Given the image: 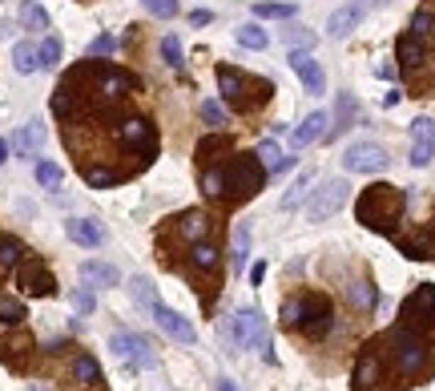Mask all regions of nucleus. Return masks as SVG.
Returning <instances> with one entry per match:
<instances>
[{"instance_id":"obj_1","label":"nucleus","mask_w":435,"mask_h":391,"mask_svg":"<svg viewBox=\"0 0 435 391\" xmlns=\"http://www.w3.org/2000/svg\"><path fill=\"white\" fill-rule=\"evenodd\" d=\"M403 194H399L395 186H371V189H363V198H359V222L363 226H371V230H391V222L399 218V210H403Z\"/></svg>"},{"instance_id":"obj_2","label":"nucleus","mask_w":435,"mask_h":391,"mask_svg":"<svg viewBox=\"0 0 435 391\" xmlns=\"http://www.w3.org/2000/svg\"><path fill=\"white\" fill-rule=\"evenodd\" d=\"M387 343L395 347V367L407 379H415V375L427 371V347H423V339H419V331L415 327H407V323L391 327L387 331Z\"/></svg>"},{"instance_id":"obj_3","label":"nucleus","mask_w":435,"mask_h":391,"mask_svg":"<svg viewBox=\"0 0 435 391\" xmlns=\"http://www.w3.org/2000/svg\"><path fill=\"white\" fill-rule=\"evenodd\" d=\"M218 85H222L226 101L246 114V109H258L262 105V97L258 93H250V89H262V85H270V81H262V77H242V73H234L230 65H222V69H218Z\"/></svg>"},{"instance_id":"obj_4","label":"nucleus","mask_w":435,"mask_h":391,"mask_svg":"<svg viewBox=\"0 0 435 391\" xmlns=\"http://www.w3.org/2000/svg\"><path fill=\"white\" fill-rule=\"evenodd\" d=\"M262 182H266V165L258 158H242V162L226 165V194H234V198H254Z\"/></svg>"},{"instance_id":"obj_5","label":"nucleus","mask_w":435,"mask_h":391,"mask_svg":"<svg viewBox=\"0 0 435 391\" xmlns=\"http://www.w3.org/2000/svg\"><path fill=\"white\" fill-rule=\"evenodd\" d=\"M234 339L242 343V347H254V351H262V359L266 363H274V347H270V331H266V319L258 315V311H238L234 315Z\"/></svg>"},{"instance_id":"obj_6","label":"nucleus","mask_w":435,"mask_h":391,"mask_svg":"<svg viewBox=\"0 0 435 391\" xmlns=\"http://www.w3.org/2000/svg\"><path fill=\"white\" fill-rule=\"evenodd\" d=\"M387 165H391V158H387L379 141H355V145L343 150V170L347 174H383Z\"/></svg>"},{"instance_id":"obj_7","label":"nucleus","mask_w":435,"mask_h":391,"mask_svg":"<svg viewBox=\"0 0 435 391\" xmlns=\"http://www.w3.org/2000/svg\"><path fill=\"white\" fill-rule=\"evenodd\" d=\"M347 182L343 177H326L319 189H311V202H307V218L311 222H326L331 214H338L343 210V202H347Z\"/></svg>"},{"instance_id":"obj_8","label":"nucleus","mask_w":435,"mask_h":391,"mask_svg":"<svg viewBox=\"0 0 435 391\" xmlns=\"http://www.w3.org/2000/svg\"><path fill=\"white\" fill-rule=\"evenodd\" d=\"M299 303V315H294V327L307 335V339H323L331 331V303L323 294H311V299H294Z\"/></svg>"},{"instance_id":"obj_9","label":"nucleus","mask_w":435,"mask_h":391,"mask_svg":"<svg viewBox=\"0 0 435 391\" xmlns=\"http://www.w3.org/2000/svg\"><path fill=\"white\" fill-rule=\"evenodd\" d=\"M109 351L117 355V359H125V363L133 367H158V355H153V347L141 335H125V331H117L109 339Z\"/></svg>"},{"instance_id":"obj_10","label":"nucleus","mask_w":435,"mask_h":391,"mask_svg":"<svg viewBox=\"0 0 435 391\" xmlns=\"http://www.w3.org/2000/svg\"><path fill=\"white\" fill-rule=\"evenodd\" d=\"M403 323L407 327H435V287L423 282L415 294L403 299Z\"/></svg>"},{"instance_id":"obj_11","label":"nucleus","mask_w":435,"mask_h":391,"mask_svg":"<svg viewBox=\"0 0 435 391\" xmlns=\"http://www.w3.org/2000/svg\"><path fill=\"white\" fill-rule=\"evenodd\" d=\"M290 69L299 73L302 89H307L311 97L326 93V73H323V65L314 61V49H294V53H290Z\"/></svg>"},{"instance_id":"obj_12","label":"nucleus","mask_w":435,"mask_h":391,"mask_svg":"<svg viewBox=\"0 0 435 391\" xmlns=\"http://www.w3.org/2000/svg\"><path fill=\"white\" fill-rule=\"evenodd\" d=\"M435 158V121L431 117H415L411 121V165L423 170Z\"/></svg>"},{"instance_id":"obj_13","label":"nucleus","mask_w":435,"mask_h":391,"mask_svg":"<svg viewBox=\"0 0 435 391\" xmlns=\"http://www.w3.org/2000/svg\"><path fill=\"white\" fill-rule=\"evenodd\" d=\"M150 315H153V323H158V327H162L165 335H170V339L186 343V347H189V343H198V331H194V323H189L186 315H177L174 307L158 303V307H153V311H150Z\"/></svg>"},{"instance_id":"obj_14","label":"nucleus","mask_w":435,"mask_h":391,"mask_svg":"<svg viewBox=\"0 0 435 391\" xmlns=\"http://www.w3.org/2000/svg\"><path fill=\"white\" fill-rule=\"evenodd\" d=\"M16 282H21L28 294H37V299H49L53 290H57V282H53V275L40 266V258H25L21 270H16Z\"/></svg>"},{"instance_id":"obj_15","label":"nucleus","mask_w":435,"mask_h":391,"mask_svg":"<svg viewBox=\"0 0 435 391\" xmlns=\"http://www.w3.org/2000/svg\"><path fill=\"white\" fill-rule=\"evenodd\" d=\"M363 16H367V4H363V0H351V4L335 9V13H331V21H326V37H335V40L351 37V33L363 25Z\"/></svg>"},{"instance_id":"obj_16","label":"nucleus","mask_w":435,"mask_h":391,"mask_svg":"<svg viewBox=\"0 0 435 391\" xmlns=\"http://www.w3.org/2000/svg\"><path fill=\"white\" fill-rule=\"evenodd\" d=\"M117 138H121V145H129V150H141V153L158 150V133H153V126L141 121V117H129V121L117 129Z\"/></svg>"},{"instance_id":"obj_17","label":"nucleus","mask_w":435,"mask_h":391,"mask_svg":"<svg viewBox=\"0 0 435 391\" xmlns=\"http://www.w3.org/2000/svg\"><path fill=\"white\" fill-rule=\"evenodd\" d=\"M375 379H379V347L375 343H367L359 355V363H355V375H351V387L355 391H367L375 387Z\"/></svg>"},{"instance_id":"obj_18","label":"nucleus","mask_w":435,"mask_h":391,"mask_svg":"<svg viewBox=\"0 0 435 391\" xmlns=\"http://www.w3.org/2000/svg\"><path fill=\"white\" fill-rule=\"evenodd\" d=\"M40 145H45V121H40V117H33V121H25V126L16 129L13 150L21 153V158H37Z\"/></svg>"},{"instance_id":"obj_19","label":"nucleus","mask_w":435,"mask_h":391,"mask_svg":"<svg viewBox=\"0 0 435 391\" xmlns=\"http://www.w3.org/2000/svg\"><path fill=\"white\" fill-rule=\"evenodd\" d=\"M65 234H69L77 246H101V242H105V226L93 222V218H69V222H65Z\"/></svg>"},{"instance_id":"obj_20","label":"nucleus","mask_w":435,"mask_h":391,"mask_svg":"<svg viewBox=\"0 0 435 391\" xmlns=\"http://www.w3.org/2000/svg\"><path fill=\"white\" fill-rule=\"evenodd\" d=\"M326 126H331V117H326L323 109H314V114L294 129V145L307 150V145H314V141H326Z\"/></svg>"},{"instance_id":"obj_21","label":"nucleus","mask_w":435,"mask_h":391,"mask_svg":"<svg viewBox=\"0 0 435 391\" xmlns=\"http://www.w3.org/2000/svg\"><path fill=\"white\" fill-rule=\"evenodd\" d=\"M81 278H85V287H117V282H121L117 266H113V263H97V258L81 263Z\"/></svg>"},{"instance_id":"obj_22","label":"nucleus","mask_w":435,"mask_h":391,"mask_svg":"<svg viewBox=\"0 0 435 391\" xmlns=\"http://www.w3.org/2000/svg\"><path fill=\"white\" fill-rule=\"evenodd\" d=\"M258 162L270 170V174H286V170H294V158H286L282 150H278V141L274 138H266L258 145Z\"/></svg>"},{"instance_id":"obj_23","label":"nucleus","mask_w":435,"mask_h":391,"mask_svg":"<svg viewBox=\"0 0 435 391\" xmlns=\"http://www.w3.org/2000/svg\"><path fill=\"white\" fill-rule=\"evenodd\" d=\"M13 69H16L21 77H28V73H37V69H40L37 45H33V40H21V45L13 49Z\"/></svg>"},{"instance_id":"obj_24","label":"nucleus","mask_w":435,"mask_h":391,"mask_svg":"<svg viewBox=\"0 0 435 391\" xmlns=\"http://www.w3.org/2000/svg\"><path fill=\"white\" fill-rule=\"evenodd\" d=\"M129 294H133V303L141 307V311H153V307L162 303V299H158V290H153V282L145 275H137L133 282H129Z\"/></svg>"},{"instance_id":"obj_25","label":"nucleus","mask_w":435,"mask_h":391,"mask_svg":"<svg viewBox=\"0 0 435 391\" xmlns=\"http://www.w3.org/2000/svg\"><path fill=\"white\" fill-rule=\"evenodd\" d=\"M423 57H427V49H423V37H415V33H407V37H399V61L407 65V69L423 65Z\"/></svg>"},{"instance_id":"obj_26","label":"nucleus","mask_w":435,"mask_h":391,"mask_svg":"<svg viewBox=\"0 0 435 391\" xmlns=\"http://www.w3.org/2000/svg\"><path fill=\"white\" fill-rule=\"evenodd\" d=\"M189 266H194V270H214V266H218V250H214V242H206V238L194 242V250H189Z\"/></svg>"},{"instance_id":"obj_27","label":"nucleus","mask_w":435,"mask_h":391,"mask_svg":"<svg viewBox=\"0 0 435 391\" xmlns=\"http://www.w3.org/2000/svg\"><path fill=\"white\" fill-rule=\"evenodd\" d=\"M355 114H359V101H355L351 93H343V97H338V109H335L338 126H335V129H326V138H335L338 129H351V126H355Z\"/></svg>"},{"instance_id":"obj_28","label":"nucleus","mask_w":435,"mask_h":391,"mask_svg":"<svg viewBox=\"0 0 435 391\" xmlns=\"http://www.w3.org/2000/svg\"><path fill=\"white\" fill-rule=\"evenodd\" d=\"M21 254H25L21 238H13V234H0V275H4V270H13V266L21 263Z\"/></svg>"},{"instance_id":"obj_29","label":"nucleus","mask_w":435,"mask_h":391,"mask_svg":"<svg viewBox=\"0 0 435 391\" xmlns=\"http://www.w3.org/2000/svg\"><path fill=\"white\" fill-rule=\"evenodd\" d=\"M230 258H234V270H246V258H250V226L246 222L234 226V250H230Z\"/></svg>"},{"instance_id":"obj_30","label":"nucleus","mask_w":435,"mask_h":391,"mask_svg":"<svg viewBox=\"0 0 435 391\" xmlns=\"http://www.w3.org/2000/svg\"><path fill=\"white\" fill-rule=\"evenodd\" d=\"M234 40L242 45V49H254V53H262L266 45H270V37H266V28H258V25H242L234 33Z\"/></svg>"},{"instance_id":"obj_31","label":"nucleus","mask_w":435,"mask_h":391,"mask_svg":"<svg viewBox=\"0 0 435 391\" xmlns=\"http://www.w3.org/2000/svg\"><path fill=\"white\" fill-rule=\"evenodd\" d=\"M73 379L77 383H101V367L93 355H77L73 359Z\"/></svg>"},{"instance_id":"obj_32","label":"nucleus","mask_w":435,"mask_h":391,"mask_svg":"<svg viewBox=\"0 0 435 391\" xmlns=\"http://www.w3.org/2000/svg\"><path fill=\"white\" fill-rule=\"evenodd\" d=\"M347 294H351V303L359 307V311H371V307L379 303V290H375L371 282H363V278H359V282H351Z\"/></svg>"},{"instance_id":"obj_33","label":"nucleus","mask_w":435,"mask_h":391,"mask_svg":"<svg viewBox=\"0 0 435 391\" xmlns=\"http://www.w3.org/2000/svg\"><path fill=\"white\" fill-rule=\"evenodd\" d=\"M202 189L210 194V198H226V165H214L202 174Z\"/></svg>"},{"instance_id":"obj_34","label":"nucleus","mask_w":435,"mask_h":391,"mask_svg":"<svg viewBox=\"0 0 435 391\" xmlns=\"http://www.w3.org/2000/svg\"><path fill=\"white\" fill-rule=\"evenodd\" d=\"M307 189H311V174H299V177H294V186L282 194V202H278V206H282V210H294V206L307 198Z\"/></svg>"},{"instance_id":"obj_35","label":"nucleus","mask_w":435,"mask_h":391,"mask_svg":"<svg viewBox=\"0 0 435 391\" xmlns=\"http://www.w3.org/2000/svg\"><path fill=\"white\" fill-rule=\"evenodd\" d=\"M61 37H45L40 40V49H37V61H40V69H53V65L61 61Z\"/></svg>"},{"instance_id":"obj_36","label":"nucleus","mask_w":435,"mask_h":391,"mask_svg":"<svg viewBox=\"0 0 435 391\" xmlns=\"http://www.w3.org/2000/svg\"><path fill=\"white\" fill-rule=\"evenodd\" d=\"M177 230H182V234H186L189 242H198L202 234H206V214H202V210H189V214L182 218V222H177Z\"/></svg>"},{"instance_id":"obj_37","label":"nucleus","mask_w":435,"mask_h":391,"mask_svg":"<svg viewBox=\"0 0 435 391\" xmlns=\"http://www.w3.org/2000/svg\"><path fill=\"white\" fill-rule=\"evenodd\" d=\"M278 37H282L286 45H294V49H314V33H311V28H299V25H290V28H282Z\"/></svg>"},{"instance_id":"obj_38","label":"nucleus","mask_w":435,"mask_h":391,"mask_svg":"<svg viewBox=\"0 0 435 391\" xmlns=\"http://www.w3.org/2000/svg\"><path fill=\"white\" fill-rule=\"evenodd\" d=\"M21 21H25V28H49V13L40 9V4H21Z\"/></svg>"},{"instance_id":"obj_39","label":"nucleus","mask_w":435,"mask_h":391,"mask_svg":"<svg viewBox=\"0 0 435 391\" xmlns=\"http://www.w3.org/2000/svg\"><path fill=\"white\" fill-rule=\"evenodd\" d=\"M21 319H25V303L0 294V323H21Z\"/></svg>"},{"instance_id":"obj_40","label":"nucleus","mask_w":435,"mask_h":391,"mask_svg":"<svg viewBox=\"0 0 435 391\" xmlns=\"http://www.w3.org/2000/svg\"><path fill=\"white\" fill-rule=\"evenodd\" d=\"M61 165H53V162H40L37 165V182H40V186H45V189H57V186H61Z\"/></svg>"},{"instance_id":"obj_41","label":"nucleus","mask_w":435,"mask_h":391,"mask_svg":"<svg viewBox=\"0 0 435 391\" xmlns=\"http://www.w3.org/2000/svg\"><path fill=\"white\" fill-rule=\"evenodd\" d=\"M254 16H274V21H294V4H254Z\"/></svg>"},{"instance_id":"obj_42","label":"nucleus","mask_w":435,"mask_h":391,"mask_svg":"<svg viewBox=\"0 0 435 391\" xmlns=\"http://www.w3.org/2000/svg\"><path fill=\"white\" fill-rule=\"evenodd\" d=\"M162 57L170 69H182V40L177 37H162Z\"/></svg>"},{"instance_id":"obj_43","label":"nucleus","mask_w":435,"mask_h":391,"mask_svg":"<svg viewBox=\"0 0 435 391\" xmlns=\"http://www.w3.org/2000/svg\"><path fill=\"white\" fill-rule=\"evenodd\" d=\"M141 4H145V13L150 16H162V21L177 16V0H141Z\"/></svg>"},{"instance_id":"obj_44","label":"nucleus","mask_w":435,"mask_h":391,"mask_svg":"<svg viewBox=\"0 0 435 391\" xmlns=\"http://www.w3.org/2000/svg\"><path fill=\"white\" fill-rule=\"evenodd\" d=\"M202 121L206 126H226V105H218V101H202Z\"/></svg>"},{"instance_id":"obj_45","label":"nucleus","mask_w":435,"mask_h":391,"mask_svg":"<svg viewBox=\"0 0 435 391\" xmlns=\"http://www.w3.org/2000/svg\"><path fill=\"white\" fill-rule=\"evenodd\" d=\"M85 182L93 189H105V186H113V182H117V174H113V170H85Z\"/></svg>"},{"instance_id":"obj_46","label":"nucleus","mask_w":435,"mask_h":391,"mask_svg":"<svg viewBox=\"0 0 435 391\" xmlns=\"http://www.w3.org/2000/svg\"><path fill=\"white\" fill-rule=\"evenodd\" d=\"M73 307H77V315H93V307H97L93 290H73Z\"/></svg>"},{"instance_id":"obj_47","label":"nucleus","mask_w":435,"mask_h":391,"mask_svg":"<svg viewBox=\"0 0 435 391\" xmlns=\"http://www.w3.org/2000/svg\"><path fill=\"white\" fill-rule=\"evenodd\" d=\"M431 21H435V16L427 13V9H419L415 21H411V33H415V37H427V33H431Z\"/></svg>"},{"instance_id":"obj_48","label":"nucleus","mask_w":435,"mask_h":391,"mask_svg":"<svg viewBox=\"0 0 435 391\" xmlns=\"http://www.w3.org/2000/svg\"><path fill=\"white\" fill-rule=\"evenodd\" d=\"M113 49H117V40H113L109 33H101V37L89 45V53H93V57H105V53H113Z\"/></svg>"},{"instance_id":"obj_49","label":"nucleus","mask_w":435,"mask_h":391,"mask_svg":"<svg viewBox=\"0 0 435 391\" xmlns=\"http://www.w3.org/2000/svg\"><path fill=\"white\" fill-rule=\"evenodd\" d=\"M189 21H194V25H210V21H214V13H206V9H198V13H189Z\"/></svg>"},{"instance_id":"obj_50","label":"nucleus","mask_w":435,"mask_h":391,"mask_svg":"<svg viewBox=\"0 0 435 391\" xmlns=\"http://www.w3.org/2000/svg\"><path fill=\"white\" fill-rule=\"evenodd\" d=\"M262 278H266V266H254V270H250V282H254V287H258V282H262Z\"/></svg>"},{"instance_id":"obj_51","label":"nucleus","mask_w":435,"mask_h":391,"mask_svg":"<svg viewBox=\"0 0 435 391\" xmlns=\"http://www.w3.org/2000/svg\"><path fill=\"white\" fill-rule=\"evenodd\" d=\"M214 391H238V387H234V379H218V387Z\"/></svg>"},{"instance_id":"obj_52","label":"nucleus","mask_w":435,"mask_h":391,"mask_svg":"<svg viewBox=\"0 0 435 391\" xmlns=\"http://www.w3.org/2000/svg\"><path fill=\"white\" fill-rule=\"evenodd\" d=\"M9 162V141H0V165Z\"/></svg>"},{"instance_id":"obj_53","label":"nucleus","mask_w":435,"mask_h":391,"mask_svg":"<svg viewBox=\"0 0 435 391\" xmlns=\"http://www.w3.org/2000/svg\"><path fill=\"white\" fill-rule=\"evenodd\" d=\"M363 4H367V9H371V4H391V0H363Z\"/></svg>"}]
</instances>
